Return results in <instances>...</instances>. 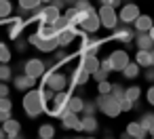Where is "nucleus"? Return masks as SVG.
Here are the masks:
<instances>
[{
	"label": "nucleus",
	"instance_id": "f257e3e1",
	"mask_svg": "<svg viewBox=\"0 0 154 139\" xmlns=\"http://www.w3.org/2000/svg\"><path fill=\"white\" fill-rule=\"evenodd\" d=\"M51 97H53V91L47 89V86L40 89V91H30V89H28V95L23 97V110H26V114H28L30 118L40 116L42 110L49 105Z\"/></svg>",
	"mask_w": 154,
	"mask_h": 139
},
{
	"label": "nucleus",
	"instance_id": "f03ea898",
	"mask_svg": "<svg viewBox=\"0 0 154 139\" xmlns=\"http://www.w3.org/2000/svg\"><path fill=\"white\" fill-rule=\"evenodd\" d=\"M95 105H97V110L103 112L108 118H116V116L120 114V103H118V99H116L112 93H103V95H99L97 101H95Z\"/></svg>",
	"mask_w": 154,
	"mask_h": 139
},
{
	"label": "nucleus",
	"instance_id": "7ed1b4c3",
	"mask_svg": "<svg viewBox=\"0 0 154 139\" xmlns=\"http://www.w3.org/2000/svg\"><path fill=\"white\" fill-rule=\"evenodd\" d=\"M53 103L49 105V114L51 116H57V118H61L63 114H68V99H70V95H66L63 91H57V93H53Z\"/></svg>",
	"mask_w": 154,
	"mask_h": 139
},
{
	"label": "nucleus",
	"instance_id": "20e7f679",
	"mask_svg": "<svg viewBox=\"0 0 154 139\" xmlns=\"http://www.w3.org/2000/svg\"><path fill=\"white\" fill-rule=\"evenodd\" d=\"M97 17H99V23H101L106 30H114V28H116V23H118L116 9H114V7H110V5H101V9H99Z\"/></svg>",
	"mask_w": 154,
	"mask_h": 139
},
{
	"label": "nucleus",
	"instance_id": "39448f33",
	"mask_svg": "<svg viewBox=\"0 0 154 139\" xmlns=\"http://www.w3.org/2000/svg\"><path fill=\"white\" fill-rule=\"evenodd\" d=\"M45 86H47V89H51L53 93L63 91V89L68 86V78H66V74H63V72L51 70V72L47 74V78H45Z\"/></svg>",
	"mask_w": 154,
	"mask_h": 139
},
{
	"label": "nucleus",
	"instance_id": "423d86ee",
	"mask_svg": "<svg viewBox=\"0 0 154 139\" xmlns=\"http://www.w3.org/2000/svg\"><path fill=\"white\" fill-rule=\"evenodd\" d=\"M30 44L36 47L38 51L51 53V51H55V47H57V38H55V36H53V38H45V36H40V34H32V36H30Z\"/></svg>",
	"mask_w": 154,
	"mask_h": 139
},
{
	"label": "nucleus",
	"instance_id": "0eeeda50",
	"mask_svg": "<svg viewBox=\"0 0 154 139\" xmlns=\"http://www.w3.org/2000/svg\"><path fill=\"white\" fill-rule=\"evenodd\" d=\"M78 28H82V32H87V34H95L99 28H101V23H99V17H97V13L95 11H91V13H87L82 19H80V23H78Z\"/></svg>",
	"mask_w": 154,
	"mask_h": 139
},
{
	"label": "nucleus",
	"instance_id": "6e6552de",
	"mask_svg": "<svg viewBox=\"0 0 154 139\" xmlns=\"http://www.w3.org/2000/svg\"><path fill=\"white\" fill-rule=\"evenodd\" d=\"M45 70H47V63H45L42 59H28L26 65H23V74L32 76V78L45 76Z\"/></svg>",
	"mask_w": 154,
	"mask_h": 139
},
{
	"label": "nucleus",
	"instance_id": "1a4fd4ad",
	"mask_svg": "<svg viewBox=\"0 0 154 139\" xmlns=\"http://www.w3.org/2000/svg\"><path fill=\"white\" fill-rule=\"evenodd\" d=\"M120 9V13H118V19H120V23H133L135 21V17L139 15V7L137 5H133V2H125L122 7H118Z\"/></svg>",
	"mask_w": 154,
	"mask_h": 139
},
{
	"label": "nucleus",
	"instance_id": "9d476101",
	"mask_svg": "<svg viewBox=\"0 0 154 139\" xmlns=\"http://www.w3.org/2000/svg\"><path fill=\"white\" fill-rule=\"evenodd\" d=\"M36 15H38V19H40L42 23H53V21H55V19H57V17L61 15V11H59L57 7H53V5L49 2L47 7H40Z\"/></svg>",
	"mask_w": 154,
	"mask_h": 139
},
{
	"label": "nucleus",
	"instance_id": "9b49d317",
	"mask_svg": "<svg viewBox=\"0 0 154 139\" xmlns=\"http://www.w3.org/2000/svg\"><path fill=\"white\" fill-rule=\"evenodd\" d=\"M55 38H57V47H68V44H72V40L76 38V28H74V26L63 28L61 32L55 34Z\"/></svg>",
	"mask_w": 154,
	"mask_h": 139
},
{
	"label": "nucleus",
	"instance_id": "f8f14e48",
	"mask_svg": "<svg viewBox=\"0 0 154 139\" xmlns=\"http://www.w3.org/2000/svg\"><path fill=\"white\" fill-rule=\"evenodd\" d=\"M110 65H112V70L114 72H120L125 65H127V61H129V55H127V51H114L110 57Z\"/></svg>",
	"mask_w": 154,
	"mask_h": 139
},
{
	"label": "nucleus",
	"instance_id": "ddd939ff",
	"mask_svg": "<svg viewBox=\"0 0 154 139\" xmlns=\"http://www.w3.org/2000/svg\"><path fill=\"white\" fill-rule=\"evenodd\" d=\"M89 80H91V74H89L85 68L76 65L74 72H72V89H74V86H85Z\"/></svg>",
	"mask_w": 154,
	"mask_h": 139
},
{
	"label": "nucleus",
	"instance_id": "4468645a",
	"mask_svg": "<svg viewBox=\"0 0 154 139\" xmlns=\"http://www.w3.org/2000/svg\"><path fill=\"white\" fill-rule=\"evenodd\" d=\"M101 40H93V38H82L80 42V55H97Z\"/></svg>",
	"mask_w": 154,
	"mask_h": 139
},
{
	"label": "nucleus",
	"instance_id": "2eb2a0df",
	"mask_svg": "<svg viewBox=\"0 0 154 139\" xmlns=\"http://www.w3.org/2000/svg\"><path fill=\"white\" fill-rule=\"evenodd\" d=\"M61 122H63V128H68V131H80V118L74 112L63 114L61 116Z\"/></svg>",
	"mask_w": 154,
	"mask_h": 139
},
{
	"label": "nucleus",
	"instance_id": "dca6fc26",
	"mask_svg": "<svg viewBox=\"0 0 154 139\" xmlns=\"http://www.w3.org/2000/svg\"><path fill=\"white\" fill-rule=\"evenodd\" d=\"M78 65L85 68L89 74H93L99 68V59H97V55H80V63Z\"/></svg>",
	"mask_w": 154,
	"mask_h": 139
},
{
	"label": "nucleus",
	"instance_id": "f3484780",
	"mask_svg": "<svg viewBox=\"0 0 154 139\" xmlns=\"http://www.w3.org/2000/svg\"><path fill=\"white\" fill-rule=\"evenodd\" d=\"M97 128H99V124H97L95 114H85V118H80V131H85V133H95Z\"/></svg>",
	"mask_w": 154,
	"mask_h": 139
},
{
	"label": "nucleus",
	"instance_id": "a211bd4d",
	"mask_svg": "<svg viewBox=\"0 0 154 139\" xmlns=\"http://www.w3.org/2000/svg\"><path fill=\"white\" fill-rule=\"evenodd\" d=\"M13 82H15V89H17V91H28V89L34 86L36 78H32V76H28V74H19L17 78H13Z\"/></svg>",
	"mask_w": 154,
	"mask_h": 139
},
{
	"label": "nucleus",
	"instance_id": "6ab92c4d",
	"mask_svg": "<svg viewBox=\"0 0 154 139\" xmlns=\"http://www.w3.org/2000/svg\"><path fill=\"white\" fill-rule=\"evenodd\" d=\"M114 38L118 42H131L133 40V30L127 28V23H122L120 28H114Z\"/></svg>",
	"mask_w": 154,
	"mask_h": 139
},
{
	"label": "nucleus",
	"instance_id": "aec40b11",
	"mask_svg": "<svg viewBox=\"0 0 154 139\" xmlns=\"http://www.w3.org/2000/svg\"><path fill=\"white\" fill-rule=\"evenodd\" d=\"M2 131H5V135H9L11 139H17V137H19V122L13 120V118H7V120L2 122Z\"/></svg>",
	"mask_w": 154,
	"mask_h": 139
},
{
	"label": "nucleus",
	"instance_id": "412c9836",
	"mask_svg": "<svg viewBox=\"0 0 154 139\" xmlns=\"http://www.w3.org/2000/svg\"><path fill=\"white\" fill-rule=\"evenodd\" d=\"M135 44H137V49H143V51L154 49V40H152V36L148 32H139L137 38H135Z\"/></svg>",
	"mask_w": 154,
	"mask_h": 139
},
{
	"label": "nucleus",
	"instance_id": "4be33fe9",
	"mask_svg": "<svg viewBox=\"0 0 154 139\" xmlns=\"http://www.w3.org/2000/svg\"><path fill=\"white\" fill-rule=\"evenodd\" d=\"M137 122L141 124V128H143L146 133H150V135L154 137V114H152V112H146V114H141V118H139Z\"/></svg>",
	"mask_w": 154,
	"mask_h": 139
},
{
	"label": "nucleus",
	"instance_id": "5701e85b",
	"mask_svg": "<svg viewBox=\"0 0 154 139\" xmlns=\"http://www.w3.org/2000/svg\"><path fill=\"white\" fill-rule=\"evenodd\" d=\"M23 26H26V19H15L11 26H9V38L11 40H17L19 36H21V32H23Z\"/></svg>",
	"mask_w": 154,
	"mask_h": 139
},
{
	"label": "nucleus",
	"instance_id": "b1692460",
	"mask_svg": "<svg viewBox=\"0 0 154 139\" xmlns=\"http://www.w3.org/2000/svg\"><path fill=\"white\" fill-rule=\"evenodd\" d=\"M133 23H135V30H137V32H148V30L154 26V23H152V17H148V15H137Z\"/></svg>",
	"mask_w": 154,
	"mask_h": 139
},
{
	"label": "nucleus",
	"instance_id": "393cba45",
	"mask_svg": "<svg viewBox=\"0 0 154 139\" xmlns=\"http://www.w3.org/2000/svg\"><path fill=\"white\" fill-rule=\"evenodd\" d=\"M148 133L141 128V124L139 122H129L127 124V137H135V139H141V137H146Z\"/></svg>",
	"mask_w": 154,
	"mask_h": 139
},
{
	"label": "nucleus",
	"instance_id": "a878e982",
	"mask_svg": "<svg viewBox=\"0 0 154 139\" xmlns=\"http://www.w3.org/2000/svg\"><path fill=\"white\" fill-rule=\"evenodd\" d=\"M120 72H122V76H125V78H129V80H131V78H137V74H139V65H137L135 61H127V65H125Z\"/></svg>",
	"mask_w": 154,
	"mask_h": 139
},
{
	"label": "nucleus",
	"instance_id": "bb28decb",
	"mask_svg": "<svg viewBox=\"0 0 154 139\" xmlns=\"http://www.w3.org/2000/svg\"><path fill=\"white\" fill-rule=\"evenodd\" d=\"M135 63H137L139 68H148V65H152V63H150V51L139 49V51H137V57H135Z\"/></svg>",
	"mask_w": 154,
	"mask_h": 139
},
{
	"label": "nucleus",
	"instance_id": "cd10ccee",
	"mask_svg": "<svg viewBox=\"0 0 154 139\" xmlns=\"http://www.w3.org/2000/svg\"><path fill=\"white\" fill-rule=\"evenodd\" d=\"M82 103H85L82 97H70L68 99V112H74V114L82 112Z\"/></svg>",
	"mask_w": 154,
	"mask_h": 139
},
{
	"label": "nucleus",
	"instance_id": "c85d7f7f",
	"mask_svg": "<svg viewBox=\"0 0 154 139\" xmlns=\"http://www.w3.org/2000/svg\"><path fill=\"white\" fill-rule=\"evenodd\" d=\"M13 13V5L11 0H0V19H9Z\"/></svg>",
	"mask_w": 154,
	"mask_h": 139
},
{
	"label": "nucleus",
	"instance_id": "c756f323",
	"mask_svg": "<svg viewBox=\"0 0 154 139\" xmlns=\"http://www.w3.org/2000/svg\"><path fill=\"white\" fill-rule=\"evenodd\" d=\"M36 34H40V36H45V38H53V36H55V30H53V26H51V23H42V21H40L38 32H36Z\"/></svg>",
	"mask_w": 154,
	"mask_h": 139
},
{
	"label": "nucleus",
	"instance_id": "7c9ffc66",
	"mask_svg": "<svg viewBox=\"0 0 154 139\" xmlns=\"http://www.w3.org/2000/svg\"><path fill=\"white\" fill-rule=\"evenodd\" d=\"M13 78V70L9 63H0V82H7Z\"/></svg>",
	"mask_w": 154,
	"mask_h": 139
},
{
	"label": "nucleus",
	"instance_id": "2f4dec72",
	"mask_svg": "<svg viewBox=\"0 0 154 139\" xmlns=\"http://www.w3.org/2000/svg\"><path fill=\"white\" fill-rule=\"evenodd\" d=\"M139 95H141V89H139V86H129V89H125V97L131 99L133 103L139 101Z\"/></svg>",
	"mask_w": 154,
	"mask_h": 139
},
{
	"label": "nucleus",
	"instance_id": "473e14b6",
	"mask_svg": "<svg viewBox=\"0 0 154 139\" xmlns=\"http://www.w3.org/2000/svg\"><path fill=\"white\" fill-rule=\"evenodd\" d=\"M53 135H55V126H51V124H42L38 128V137L40 139H51Z\"/></svg>",
	"mask_w": 154,
	"mask_h": 139
},
{
	"label": "nucleus",
	"instance_id": "72a5a7b5",
	"mask_svg": "<svg viewBox=\"0 0 154 139\" xmlns=\"http://www.w3.org/2000/svg\"><path fill=\"white\" fill-rule=\"evenodd\" d=\"M51 26H53V30H55V34H57V32H61L63 28H70V21H68L63 15H59V17H57V19H55Z\"/></svg>",
	"mask_w": 154,
	"mask_h": 139
},
{
	"label": "nucleus",
	"instance_id": "f704fd0d",
	"mask_svg": "<svg viewBox=\"0 0 154 139\" xmlns=\"http://www.w3.org/2000/svg\"><path fill=\"white\" fill-rule=\"evenodd\" d=\"M9 61H11V49L5 42H0V63H9Z\"/></svg>",
	"mask_w": 154,
	"mask_h": 139
},
{
	"label": "nucleus",
	"instance_id": "c9c22d12",
	"mask_svg": "<svg viewBox=\"0 0 154 139\" xmlns=\"http://www.w3.org/2000/svg\"><path fill=\"white\" fill-rule=\"evenodd\" d=\"M19 7L23 11H34L40 7V0H19Z\"/></svg>",
	"mask_w": 154,
	"mask_h": 139
},
{
	"label": "nucleus",
	"instance_id": "e433bc0d",
	"mask_svg": "<svg viewBox=\"0 0 154 139\" xmlns=\"http://www.w3.org/2000/svg\"><path fill=\"white\" fill-rule=\"evenodd\" d=\"M72 2H74V9L76 11H93V7H91L89 0H72Z\"/></svg>",
	"mask_w": 154,
	"mask_h": 139
},
{
	"label": "nucleus",
	"instance_id": "4c0bfd02",
	"mask_svg": "<svg viewBox=\"0 0 154 139\" xmlns=\"http://www.w3.org/2000/svg\"><path fill=\"white\" fill-rule=\"evenodd\" d=\"M118 103H120V112H129V110H133V101L127 99V97H120Z\"/></svg>",
	"mask_w": 154,
	"mask_h": 139
},
{
	"label": "nucleus",
	"instance_id": "58836bf2",
	"mask_svg": "<svg viewBox=\"0 0 154 139\" xmlns=\"http://www.w3.org/2000/svg\"><path fill=\"white\" fill-rule=\"evenodd\" d=\"M110 89H112V84H110L108 80H99V82H97V91H99V95L110 93Z\"/></svg>",
	"mask_w": 154,
	"mask_h": 139
},
{
	"label": "nucleus",
	"instance_id": "ea45409f",
	"mask_svg": "<svg viewBox=\"0 0 154 139\" xmlns=\"http://www.w3.org/2000/svg\"><path fill=\"white\" fill-rule=\"evenodd\" d=\"M82 112H85V114H95V112H97L95 101H85V103H82Z\"/></svg>",
	"mask_w": 154,
	"mask_h": 139
},
{
	"label": "nucleus",
	"instance_id": "a19ab883",
	"mask_svg": "<svg viewBox=\"0 0 154 139\" xmlns=\"http://www.w3.org/2000/svg\"><path fill=\"white\" fill-rule=\"evenodd\" d=\"M110 93L116 97V99H120V97H125V89L120 86V84H112V89H110Z\"/></svg>",
	"mask_w": 154,
	"mask_h": 139
},
{
	"label": "nucleus",
	"instance_id": "79ce46f5",
	"mask_svg": "<svg viewBox=\"0 0 154 139\" xmlns=\"http://www.w3.org/2000/svg\"><path fill=\"white\" fill-rule=\"evenodd\" d=\"M0 110L11 112V110H13V101H11L9 97H0Z\"/></svg>",
	"mask_w": 154,
	"mask_h": 139
},
{
	"label": "nucleus",
	"instance_id": "37998d69",
	"mask_svg": "<svg viewBox=\"0 0 154 139\" xmlns=\"http://www.w3.org/2000/svg\"><path fill=\"white\" fill-rule=\"evenodd\" d=\"M91 78H95V80L99 82V80H106V78H108V74H106L103 70H99V68H97V70H95V72L91 74Z\"/></svg>",
	"mask_w": 154,
	"mask_h": 139
},
{
	"label": "nucleus",
	"instance_id": "c03bdc74",
	"mask_svg": "<svg viewBox=\"0 0 154 139\" xmlns=\"http://www.w3.org/2000/svg\"><path fill=\"white\" fill-rule=\"evenodd\" d=\"M143 78H146L148 82H154V65H148V68H146V72H143Z\"/></svg>",
	"mask_w": 154,
	"mask_h": 139
},
{
	"label": "nucleus",
	"instance_id": "a18cd8bd",
	"mask_svg": "<svg viewBox=\"0 0 154 139\" xmlns=\"http://www.w3.org/2000/svg\"><path fill=\"white\" fill-rule=\"evenodd\" d=\"M99 70H103L106 74H108V72H112V65H110V59H103V61H99Z\"/></svg>",
	"mask_w": 154,
	"mask_h": 139
},
{
	"label": "nucleus",
	"instance_id": "49530a36",
	"mask_svg": "<svg viewBox=\"0 0 154 139\" xmlns=\"http://www.w3.org/2000/svg\"><path fill=\"white\" fill-rule=\"evenodd\" d=\"M66 59H68L66 51H55V61H66Z\"/></svg>",
	"mask_w": 154,
	"mask_h": 139
},
{
	"label": "nucleus",
	"instance_id": "de8ad7c7",
	"mask_svg": "<svg viewBox=\"0 0 154 139\" xmlns=\"http://www.w3.org/2000/svg\"><path fill=\"white\" fill-rule=\"evenodd\" d=\"M9 95V86H7V82H0V97H7Z\"/></svg>",
	"mask_w": 154,
	"mask_h": 139
},
{
	"label": "nucleus",
	"instance_id": "09e8293b",
	"mask_svg": "<svg viewBox=\"0 0 154 139\" xmlns=\"http://www.w3.org/2000/svg\"><path fill=\"white\" fill-rule=\"evenodd\" d=\"M146 97H148V103H152V105H154V86H150V89H148V95H146Z\"/></svg>",
	"mask_w": 154,
	"mask_h": 139
},
{
	"label": "nucleus",
	"instance_id": "8fccbe9b",
	"mask_svg": "<svg viewBox=\"0 0 154 139\" xmlns=\"http://www.w3.org/2000/svg\"><path fill=\"white\" fill-rule=\"evenodd\" d=\"M51 5H53V7H57V9L61 11V9H63V5H66V0H51Z\"/></svg>",
	"mask_w": 154,
	"mask_h": 139
},
{
	"label": "nucleus",
	"instance_id": "3c124183",
	"mask_svg": "<svg viewBox=\"0 0 154 139\" xmlns=\"http://www.w3.org/2000/svg\"><path fill=\"white\" fill-rule=\"evenodd\" d=\"M7 118H11V112H7V110H0V122H5Z\"/></svg>",
	"mask_w": 154,
	"mask_h": 139
},
{
	"label": "nucleus",
	"instance_id": "603ef678",
	"mask_svg": "<svg viewBox=\"0 0 154 139\" xmlns=\"http://www.w3.org/2000/svg\"><path fill=\"white\" fill-rule=\"evenodd\" d=\"M26 49H28V44H26L23 40H19V42H17V51H19V53H23Z\"/></svg>",
	"mask_w": 154,
	"mask_h": 139
},
{
	"label": "nucleus",
	"instance_id": "864d4df0",
	"mask_svg": "<svg viewBox=\"0 0 154 139\" xmlns=\"http://www.w3.org/2000/svg\"><path fill=\"white\" fill-rule=\"evenodd\" d=\"M150 63L154 65V49H150Z\"/></svg>",
	"mask_w": 154,
	"mask_h": 139
},
{
	"label": "nucleus",
	"instance_id": "5fc2aeb1",
	"mask_svg": "<svg viewBox=\"0 0 154 139\" xmlns=\"http://www.w3.org/2000/svg\"><path fill=\"white\" fill-rule=\"evenodd\" d=\"M101 5H112V0H99Z\"/></svg>",
	"mask_w": 154,
	"mask_h": 139
},
{
	"label": "nucleus",
	"instance_id": "6e6d98bb",
	"mask_svg": "<svg viewBox=\"0 0 154 139\" xmlns=\"http://www.w3.org/2000/svg\"><path fill=\"white\" fill-rule=\"evenodd\" d=\"M0 137H5V131H2V126H0Z\"/></svg>",
	"mask_w": 154,
	"mask_h": 139
},
{
	"label": "nucleus",
	"instance_id": "4d7b16f0",
	"mask_svg": "<svg viewBox=\"0 0 154 139\" xmlns=\"http://www.w3.org/2000/svg\"><path fill=\"white\" fill-rule=\"evenodd\" d=\"M42 2H45V5H47V2H51V0H40V5H42Z\"/></svg>",
	"mask_w": 154,
	"mask_h": 139
},
{
	"label": "nucleus",
	"instance_id": "13d9d810",
	"mask_svg": "<svg viewBox=\"0 0 154 139\" xmlns=\"http://www.w3.org/2000/svg\"><path fill=\"white\" fill-rule=\"evenodd\" d=\"M66 2H72V0H66Z\"/></svg>",
	"mask_w": 154,
	"mask_h": 139
}]
</instances>
